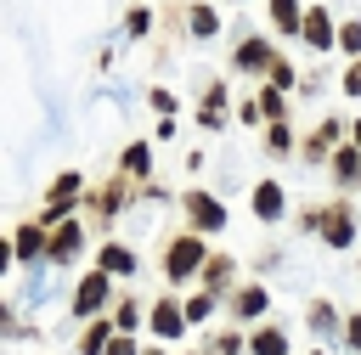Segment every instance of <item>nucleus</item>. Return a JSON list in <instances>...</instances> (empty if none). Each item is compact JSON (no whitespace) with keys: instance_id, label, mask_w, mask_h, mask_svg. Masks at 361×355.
I'll use <instances>...</instances> for the list:
<instances>
[{"instance_id":"nucleus-1","label":"nucleus","mask_w":361,"mask_h":355,"mask_svg":"<svg viewBox=\"0 0 361 355\" xmlns=\"http://www.w3.org/2000/svg\"><path fill=\"white\" fill-rule=\"evenodd\" d=\"M203 265H209V254H203V237H197V231L175 237L169 254H164V276H169V282H180V276H192V270H203Z\"/></svg>"},{"instance_id":"nucleus-2","label":"nucleus","mask_w":361,"mask_h":355,"mask_svg":"<svg viewBox=\"0 0 361 355\" xmlns=\"http://www.w3.org/2000/svg\"><path fill=\"white\" fill-rule=\"evenodd\" d=\"M316 231L327 237V248H350V237H355V220H350V203H327V208L316 214Z\"/></svg>"},{"instance_id":"nucleus-3","label":"nucleus","mask_w":361,"mask_h":355,"mask_svg":"<svg viewBox=\"0 0 361 355\" xmlns=\"http://www.w3.org/2000/svg\"><path fill=\"white\" fill-rule=\"evenodd\" d=\"M73 192H79V175H73V169L56 175V186H51V197H45V208H39V225H56V220L73 208Z\"/></svg>"},{"instance_id":"nucleus-4","label":"nucleus","mask_w":361,"mask_h":355,"mask_svg":"<svg viewBox=\"0 0 361 355\" xmlns=\"http://www.w3.org/2000/svg\"><path fill=\"white\" fill-rule=\"evenodd\" d=\"M147 321H152V332H158V338H180V332H186V310H180V299H175V293H164V299L152 304V316H147Z\"/></svg>"},{"instance_id":"nucleus-5","label":"nucleus","mask_w":361,"mask_h":355,"mask_svg":"<svg viewBox=\"0 0 361 355\" xmlns=\"http://www.w3.org/2000/svg\"><path fill=\"white\" fill-rule=\"evenodd\" d=\"M180 203H186V214H192V225H197V231H220V225H226V208H220L209 192H186Z\"/></svg>"},{"instance_id":"nucleus-6","label":"nucleus","mask_w":361,"mask_h":355,"mask_svg":"<svg viewBox=\"0 0 361 355\" xmlns=\"http://www.w3.org/2000/svg\"><path fill=\"white\" fill-rule=\"evenodd\" d=\"M102 304H107V270H90L73 293V316H96Z\"/></svg>"},{"instance_id":"nucleus-7","label":"nucleus","mask_w":361,"mask_h":355,"mask_svg":"<svg viewBox=\"0 0 361 355\" xmlns=\"http://www.w3.org/2000/svg\"><path fill=\"white\" fill-rule=\"evenodd\" d=\"M96 270H107V276H135V270H141V259H135V248H124V242H107Z\"/></svg>"},{"instance_id":"nucleus-8","label":"nucleus","mask_w":361,"mask_h":355,"mask_svg":"<svg viewBox=\"0 0 361 355\" xmlns=\"http://www.w3.org/2000/svg\"><path fill=\"white\" fill-rule=\"evenodd\" d=\"M237 68H243V73H265V68H276V56H271L265 39H243V45H237Z\"/></svg>"},{"instance_id":"nucleus-9","label":"nucleus","mask_w":361,"mask_h":355,"mask_svg":"<svg viewBox=\"0 0 361 355\" xmlns=\"http://www.w3.org/2000/svg\"><path fill=\"white\" fill-rule=\"evenodd\" d=\"M299 34H305V39L316 45V51H327V45L338 39V34H333V17H327L322 6H316V11H305V28H299Z\"/></svg>"},{"instance_id":"nucleus-10","label":"nucleus","mask_w":361,"mask_h":355,"mask_svg":"<svg viewBox=\"0 0 361 355\" xmlns=\"http://www.w3.org/2000/svg\"><path fill=\"white\" fill-rule=\"evenodd\" d=\"M11 254H17V259L51 254V237H45V225H39V220H34V225H23V231H17V242H11Z\"/></svg>"},{"instance_id":"nucleus-11","label":"nucleus","mask_w":361,"mask_h":355,"mask_svg":"<svg viewBox=\"0 0 361 355\" xmlns=\"http://www.w3.org/2000/svg\"><path fill=\"white\" fill-rule=\"evenodd\" d=\"M79 248H85V231H79V225H56V231H51V259H56V265H68Z\"/></svg>"},{"instance_id":"nucleus-12","label":"nucleus","mask_w":361,"mask_h":355,"mask_svg":"<svg viewBox=\"0 0 361 355\" xmlns=\"http://www.w3.org/2000/svg\"><path fill=\"white\" fill-rule=\"evenodd\" d=\"M248 355H288L282 327H254V332H248Z\"/></svg>"},{"instance_id":"nucleus-13","label":"nucleus","mask_w":361,"mask_h":355,"mask_svg":"<svg viewBox=\"0 0 361 355\" xmlns=\"http://www.w3.org/2000/svg\"><path fill=\"white\" fill-rule=\"evenodd\" d=\"M107 344H113V327L107 321H90L79 332V355H107Z\"/></svg>"},{"instance_id":"nucleus-14","label":"nucleus","mask_w":361,"mask_h":355,"mask_svg":"<svg viewBox=\"0 0 361 355\" xmlns=\"http://www.w3.org/2000/svg\"><path fill=\"white\" fill-rule=\"evenodd\" d=\"M254 214H259V220H276V214H282V186H271V180L254 186Z\"/></svg>"},{"instance_id":"nucleus-15","label":"nucleus","mask_w":361,"mask_h":355,"mask_svg":"<svg viewBox=\"0 0 361 355\" xmlns=\"http://www.w3.org/2000/svg\"><path fill=\"white\" fill-rule=\"evenodd\" d=\"M197 118H203L209 130H220V124H226V90H220V85H209V96H203V113H197Z\"/></svg>"},{"instance_id":"nucleus-16","label":"nucleus","mask_w":361,"mask_h":355,"mask_svg":"<svg viewBox=\"0 0 361 355\" xmlns=\"http://www.w3.org/2000/svg\"><path fill=\"white\" fill-rule=\"evenodd\" d=\"M271 23H276L282 34H293V28H305V17H299V0H271Z\"/></svg>"},{"instance_id":"nucleus-17","label":"nucleus","mask_w":361,"mask_h":355,"mask_svg":"<svg viewBox=\"0 0 361 355\" xmlns=\"http://www.w3.org/2000/svg\"><path fill=\"white\" fill-rule=\"evenodd\" d=\"M231 310H237V316H259V310H265V287H237V293H231Z\"/></svg>"},{"instance_id":"nucleus-18","label":"nucleus","mask_w":361,"mask_h":355,"mask_svg":"<svg viewBox=\"0 0 361 355\" xmlns=\"http://www.w3.org/2000/svg\"><path fill=\"white\" fill-rule=\"evenodd\" d=\"M203 282H209V293L226 287V282H231V254H214V259L203 265Z\"/></svg>"},{"instance_id":"nucleus-19","label":"nucleus","mask_w":361,"mask_h":355,"mask_svg":"<svg viewBox=\"0 0 361 355\" xmlns=\"http://www.w3.org/2000/svg\"><path fill=\"white\" fill-rule=\"evenodd\" d=\"M333 169H338V180H355V175H361V147H344V152H333Z\"/></svg>"},{"instance_id":"nucleus-20","label":"nucleus","mask_w":361,"mask_h":355,"mask_svg":"<svg viewBox=\"0 0 361 355\" xmlns=\"http://www.w3.org/2000/svg\"><path fill=\"white\" fill-rule=\"evenodd\" d=\"M214 28H220V23H214V11H209V6H192V34H197V39H209Z\"/></svg>"},{"instance_id":"nucleus-21","label":"nucleus","mask_w":361,"mask_h":355,"mask_svg":"<svg viewBox=\"0 0 361 355\" xmlns=\"http://www.w3.org/2000/svg\"><path fill=\"white\" fill-rule=\"evenodd\" d=\"M113 321H118V332H135V327H141V304H135V299H124Z\"/></svg>"},{"instance_id":"nucleus-22","label":"nucleus","mask_w":361,"mask_h":355,"mask_svg":"<svg viewBox=\"0 0 361 355\" xmlns=\"http://www.w3.org/2000/svg\"><path fill=\"white\" fill-rule=\"evenodd\" d=\"M259 113H265L271 124H282V90H259Z\"/></svg>"},{"instance_id":"nucleus-23","label":"nucleus","mask_w":361,"mask_h":355,"mask_svg":"<svg viewBox=\"0 0 361 355\" xmlns=\"http://www.w3.org/2000/svg\"><path fill=\"white\" fill-rule=\"evenodd\" d=\"M124 175H147V147H124Z\"/></svg>"},{"instance_id":"nucleus-24","label":"nucleus","mask_w":361,"mask_h":355,"mask_svg":"<svg viewBox=\"0 0 361 355\" xmlns=\"http://www.w3.org/2000/svg\"><path fill=\"white\" fill-rule=\"evenodd\" d=\"M310 327H322V332H333V327H338V316H333V304H322V299H316V304H310Z\"/></svg>"},{"instance_id":"nucleus-25","label":"nucleus","mask_w":361,"mask_h":355,"mask_svg":"<svg viewBox=\"0 0 361 355\" xmlns=\"http://www.w3.org/2000/svg\"><path fill=\"white\" fill-rule=\"evenodd\" d=\"M209 310H214V293H197V299H192V304H186V321H203V316H209Z\"/></svg>"},{"instance_id":"nucleus-26","label":"nucleus","mask_w":361,"mask_h":355,"mask_svg":"<svg viewBox=\"0 0 361 355\" xmlns=\"http://www.w3.org/2000/svg\"><path fill=\"white\" fill-rule=\"evenodd\" d=\"M338 45H344V51H361V23H344V28H338Z\"/></svg>"},{"instance_id":"nucleus-27","label":"nucleus","mask_w":361,"mask_h":355,"mask_svg":"<svg viewBox=\"0 0 361 355\" xmlns=\"http://www.w3.org/2000/svg\"><path fill=\"white\" fill-rule=\"evenodd\" d=\"M271 85H276V90H288V85H293V68H288L282 56H276V68H271Z\"/></svg>"},{"instance_id":"nucleus-28","label":"nucleus","mask_w":361,"mask_h":355,"mask_svg":"<svg viewBox=\"0 0 361 355\" xmlns=\"http://www.w3.org/2000/svg\"><path fill=\"white\" fill-rule=\"evenodd\" d=\"M344 344L361 355V316H350V321H344Z\"/></svg>"},{"instance_id":"nucleus-29","label":"nucleus","mask_w":361,"mask_h":355,"mask_svg":"<svg viewBox=\"0 0 361 355\" xmlns=\"http://www.w3.org/2000/svg\"><path fill=\"white\" fill-rule=\"evenodd\" d=\"M147 23H152V17H147V11H141V6H135V11H130V17H124V28H130V34H147Z\"/></svg>"},{"instance_id":"nucleus-30","label":"nucleus","mask_w":361,"mask_h":355,"mask_svg":"<svg viewBox=\"0 0 361 355\" xmlns=\"http://www.w3.org/2000/svg\"><path fill=\"white\" fill-rule=\"evenodd\" d=\"M152 107H158V113L169 118V113H175V96H169V90H152Z\"/></svg>"},{"instance_id":"nucleus-31","label":"nucleus","mask_w":361,"mask_h":355,"mask_svg":"<svg viewBox=\"0 0 361 355\" xmlns=\"http://www.w3.org/2000/svg\"><path fill=\"white\" fill-rule=\"evenodd\" d=\"M344 90H350V96H361V62H355V68L344 73Z\"/></svg>"},{"instance_id":"nucleus-32","label":"nucleus","mask_w":361,"mask_h":355,"mask_svg":"<svg viewBox=\"0 0 361 355\" xmlns=\"http://www.w3.org/2000/svg\"><path fill=\"white\" fill-rule=\"evenodd\" d=\"M107 355H135V344H130V338H113V344H107Z\"/></svg>"},{"instance_id":"nucleus-33","label":"nucleus","mask_w":361,"mask_h":355,"mask_svg":"<svg viewBox=\"0 0 361 355\" xmlns=\"http://www.w3.org/2000/svg\"><path fill=\"white\" fill-rule=\"evenodd\" d=\"M141 355H164V349H141Z\"/></svg>"},{"instance_id":"nucleus-34","label":"nucleus","mask_w":361,"mask_h":355,"mask_svg":"<svg viewBox=\"0 0 361 355\" xmlns=\"http://www.w3.org/2000/svg\"><path fill=\"white\" fill-rule=\"evenodd\" d=\"M355 147H361V124H355Z\"/></svg>"},{"instance_id":"nucleus-35","label":"nucleus","mask_w":361,"mask_h":355,"mask_svg":"<svg viewBox=\"0 0 361 355\" xmlns=\"http://www.w3.org/2000/svg\"><path fill=\"white\" fill-rule=\"evenodd\" d=\"M310 355H322V349H310Z\"/></svg>"}]
</instances>
